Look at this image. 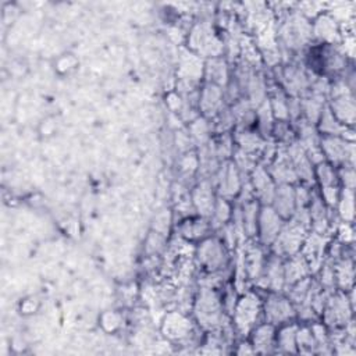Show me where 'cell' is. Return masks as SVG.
<instances>
[{
  "label": "cell",
  "mask_w": 356,
  "mask_h": 356,
  "mask_svg": "<svg viewBox=\"0 0 356 356\" xmlns=\"http://www.w3.org/2000/svg\"><path fill=\"white\" fill-rule=\"evenodd\" d=\"M228 317L221 295L213 286H203L197 292L193 302L195 323L204 331L211 332L224 327Z\"/></svg>",
  "instance_id": "cell-1"
},
{
  "label": "cell",
  "mask_w": 356,
  "mask_h": 356,
  "mask_svg": "<svg viewBox=\"0 0 356 356\" xmlns=\"http://www.w3.org/2000/svg\"><path fill=\"white\" fill-rule=\"evenodd\" d=\"M232 330L241 337L248 334L263 321V298L257 291H248L238 296L231 312Z\"/></svg>",
  "instance_id": "cell-2"
},
{
  "label": "cell",
  "mask_w": 356,
  "mask_h": 356,
  "mask_svg": "<svg viewBox=\"0 0 356 356\" xmlns=\"http://www.w3.org/2000/svg\"><path fill=\"white\" fill-rule=\"evenodd\" d=\"M196 260L207 274H220L229 263L228 248L220 236L210 235L197 243Z\"/></svg>",
  "instance_id": "cell-3"
},
{
  "label": "cell",
  "mask_w": 356,
  "mask_h": 356,
  "mask_svg": "<svg viewBox=\"0 0 356 356\" xmlns=\"http://www.w3.org/2000/svg\"><path fill=\"white\" fill-rule=\"evenodd\" d=\"M353 302L348 299L346 292L337 289L331 292L321 313V323L327 325L328 330H345V327L352 321Z\"/></svg>",
  "instance_id": "cell-4"
},
{
  "label": "cell",
  "mask_w": 356,
  "mask_h": 356,
  "mask_svg": "<svg viewBox=\"0 0 356 356\" xmlns=\"http://www.w3.org/2000/svg\"><path fill=\"white\" fill-rule=\"evenodd\" d=\"M263 321L275 327L298 321L296 307L286 293L266 291V296L263 298Z\"/></svg>",
  "instance_id": "cell-5"
},
{
  "label": "cell",
  "mask_w": 356,
  "mask_h": 356,
  "mask_svg": "<svg viewBox=\"0 0 356 356\" xmlns=\"http://www.w3.org/2000/svg\"><path fill=\"white\" fill-rule=\"evenodd\" d=\"M306 231L307 228L296 222L295 220L285 221L277 239L270 246L271 253L280 256L284 260L298 254L302 250V246L305 245Z\"/></svg>",
  "instance_id": "cell-6"
},
{
  "label": "cell",
  "mask_w": 356,
  "mask_h": 356,
  "mask_svg": "<svg viewBox=\"0 0 356 356\" xmlns=\"http://www.w3.org/2000/svg\"><path fill=\"white\" fill-rule=\"evenodd\" d=\"M324 161L332 164L334 167L353 165L355 147L353 142L342 135L334 136H320L318 142Z\"/></svg>",
  "instance_id": "cell-7"
},
{
  "label": "cell",
  "mask_w": 356,
  "mask_h": 356,
  "mask_svg": "<svg viewBox=\"0 0 356 356\" xmlns=\"http://www.w3.org/2000/svg\"><path fill=\"white\" fill-rule=\"evenodd\" d=\"M214 188L218 197L225 200H235L243 189L242 172L238 170L235 163L229 159L220 164L217 172L213 177Z\"/></svg>",
  "instance_id": "cell-8"
},
{
  "label": "cell",
  "mask_w": 356,
  "mask_h": 356,
  "mask_svg": "<svg viewBox=\"0 0 356 356\" xmlns=\"http://www.w3.org/2000/svg\"><path fill=\"white\" fill-rule=\"evenodd\" d=\"M280 39L289 50H300L312 40V22L305 17L292 14L280 29Z\"/></svg>",
  "instance_id": "cell-9"
},
{
  "label": "cell",
  "mask_w": 356,
  "mask_h": 356,
  "mask_svg": "<svg viewBox=\"0 0 356 356\" xmlns=\"http://www.w3.org/2000/svg\"><path fill=\"white\" fill-rule=\"evenodd\" d=\"M284 224L285 220L270 204L261 206L259 211L256 231L259 245H261L263 248H270L281 232Z\"/></svg>",
  "instance_id": "cell-10"
},
{
  "label": "cell",
  "mask_w": 356,
  "mask_h": 356,
  "mask_svg": "<svg viewBox=\"0 0 356 356\" xmlns=\"http://www.w3.org/2000/svg\"><path fill=\"white\" fill-rule=\"evenodd\" d=\"M197 106L202 117L207 120H213L225 106L224 88L204 82L197 93Z\"/></svg>",
  "instance_id": "cell-11"
},
{
  "label": "cell",
  "mask_w": 356,
  "mask_h": 356,
  "mask_svg": "<svg viewBox=\"0 0 356 356\" xmlns=\"http://www.w3.org/2000/svg\"><path fill=\"white\" fill-rule=\"evenodd\" d=\"M256 282L264 291L282 292L285 288L284 259H281L274 253H270L268 256H266L261 274Z\"/></svg>",
  "instance_id": "cell-12"
},
{
  "label": "cell",
  "mask_w": 356,
  "mask_h": 356,
  "mask_svg": "<svg viewBox=\"0 0 356 356\" xmlns=\"http://www.w3.org/2000/svg\"><path fill=\"white\" fill-rule=\"evenodd\" d=\"M249 182H250V188H252L250 191L253 197L261 206L271 204L277 184L273 181L267 168L260 164H256V167L249 174Z\"/></svg>",
  "instance_id": "cell-13"
},
{
  "label": "cell",
  "mask_w": 356,
  "mask_h": 356,
  "mask_svg": "<svg viewBox=\"0 0 356 356\" xmlns=\"http://www.w3.org/2000/svg\"><path fill=\"white\" fill-rule=\"evenodd\" d=\"M217 197L218 195L216 192L213 178H202V181L193 188L192 206L199 216L209 218L213 213Z\"/></svg>",
  "instance_id": "cell-14"
},
{
  "label": "cell",
  "mask_w": 356,
  "mask_h": 356,
  "mask_svg": "<svg viewBox=\"0 0 356 356\" xmlns=\"http://www.w3.org/2000/svg\"><path fill=\"white\" fill-rule=\"evenodd\" d=\"M163 332L170 341L184 342L193 335V324L182 313L171 312L163 321Z\"/></svg>",
  "instance_id": "cell-15"
},
{
  "label": "cell",
  "mask_w": 356,
  "mask_h": 356,
  "mask_svg": "<svg viewBox=\"0 0 356 356\" xmlns=\"http://www.w3.org/2000/svg\"><path fill=\"white\" fill-rule=\"evenodd\" d=\"M275 335L277 327L267 321H261L248 334L246 339L252 345L254 353H271L275 352Z\"/></svg>",
  "instance_id": "cell-16"
},
{
  "label": "cell",
  "mask_w": 356,
  "mask_h": 356,
  "mask_svg": "<svg viewBox=\"0 0 356 356\" xmlns=\"http://www.w3.org/2000/svg\"><path fill=\"white\" fill-rule=\"evenodd\" d=\"M312 39L314 43L321 44H338L339 43V28L335 19L330 14H320L312 22Z\"/></svg>",
  "instance_id": "cell-17"
},
{
  "label": "cell",
  "mask_w": 356,
  "mask_h": 356,
  "mask_svg": "<svg viewBox=\"0 0 356 356\" xmlns=\"http://www.w3.org/2000/svg\"><path fill=\"white\" fill-rule=\"evenodd\" d=\"M285 221L291 220L295 214L296 206V195L293 184H280L275 186L274 196L270 204Z\"/></svg>",
  "instance_id": "cell-18"
},
{
  "label": "cell",
  "mask_w": 356,
  "mask_h": 356,
  "mask_svg": "<svg viewBox=\"0 0 356 356\" xmlns=\"http://www.w3.org/2000/svg\"><path fill=\"white\" fill-rule=\"evenodd\" d=\"M213 229L209 218L202 216H186L179 222V234L182 238L191 242H200L204 238L210 236V231Z\"/></svg>",
  "instance_id": "cell-19"
},
{
  "label": "cell",
  "mask_w": 356,
  "mask_h": 356,
  "mask_svg": "<svg viewBox=\"0 0 356 356\" xmlns=\"http://www.w3.org/2000/svg\"><path fill=\"white\" fill-rule=\"evenodd\" d=\"M266 168L277 185H280V184H293L295 185L299 182L295 168H293V164H292L291 159L288 157L286 152L282 154H277Z\"/></svg>",
  "instance_id": "cell-20"
},
{
  "label": "cell",
  "mask_w": 356,
  "mask_h": 356,
  "mask_svg": "<svg viewBox=\"0 0 356 356\" xmlns=\"http://www.w3.org/2000/svg\"><path fill=\"white\" fill-rule=\"evenodd\" d=\"M307 277H310V263L300 252L284 260L285 286H291L292 284Z\"/></svg>",
  "instance_id": "cell-21"
},
{
  "label": "cell",
  "mask_w": 356,
  "mask_h": 356,
  "mask_svg": "<svg viewBox=\"0 0 356 356\" xmlns=\"http://www.w3.org/2000/svg\"><path fill=\"white\" fill-rule=\"evenodd\" d=\"M229 76H231V72H229V68L224 58H221L220 56L207 58V61L203 65L204 82L214 83V85L224 88L227 85Z\"/></svg>",
  "instance_id": "cell-22"
},
{
  "label": "cell",
  "mask_w": 356,
  "mask_h": 356,
  "mask_svg": "<svg viewBox=\"0 0 356 356\" xmlns=\"http://www.w3.org/2000/svg\"><path fill=\"white\" fill-rule=\"evenodd\" d=\"M296 332L298 321H291L277 327L275 335V350L285 353H295L296 349Z\"/></svg>",
  "instance_id": "cell-23"
},
{
  "label": "cell",
  "mask_w": 356,
  "mask_h": 356,
  "mask_svg": "<svg viewBox=\"0 0 356 356\" xmlns=\"http://www.w3.org/2000/svg\"><path fill=\"white\" fill-rule=\"evenodd\" d=\"M316 129L320 136H334V135H342L345 136V132L350 128L343 127L330 111V108L325 107L321 110L317 121H316Z\"/></svg>",
  "instance_id": "cell-24"
},
{
  "label": "cell",
  "mask_w": 356,
  "mask_h": 356,
  "mask_svg": "<svg viewBox=\"0 0 356 356\" xmlns=\"http://www.w3.org/2000/svg\"><path fill=\"white\" fill-rule=\"evenodd\" d=\"M264 260H266V256L263 253V246L257 243L256 246L248 249L245 260H243L245 275L252 281H257L260 274H261Z\"/></svg>",
  "instance_id": "cell-25"
},
{
  "label": "cell",
  "mask_w": 356,
  "mask_h": 356,
  "mask_svg": "<svg viewBox=\"0 0 356 356\" xmlns=\"http://www.w3.org/2000/svg\"><path fill=\"white\" fill-rule=\"evenodd\" d=\"M335 209H337L339 217L345 222H352L353 221V210H355V207H353V191L342 188Z\"/></svg>",
  "instance_id": "cell-26"
}]
</instances>
